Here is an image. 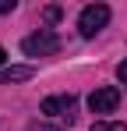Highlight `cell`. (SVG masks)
<instances>
[{
	"instance_id": "cell-1",
	"label": "cell",
	"mask_w": 127,
	"mask_h": 131,
	"mask_svg": "<svg viewBox=\"0 0 127 131\" xmlns=\"http://www.w3.org/2000/svg\"><path fill=\"white\" fill-rule=\"evenodd\" d=\"M21 50H25L28 57H49V53H57V50H60V39H57V32L39 28V32H32V36H25V39H21Z\"/></svg>"
},
{
	"instance_id": "cell-2",
	"label": "cell",
	"mask_w": 127,
	"mask_h": 131,
	"mask_svg": "<svg viewBox=\"0 0 127 131\" xmlns=\"http://www.w3.org/2000/svg\"><path fill=\"white\" fill-rule=\"evenodd\" d=\"M106 21H109V7L106 4H88L81 11V18H78V28H81L85 39H92L99 28H106Z\"/></svg>"
},
{
	"instance_id": "cell-3",
	"label": "cell",
	"mask_w": 127,
	"mask_h": 131,
	"mask_svg": "<svg viewBox=\"0 0 127 131\" xmlns=\"http://www.w3.org/2000/svg\"><path fill=\"white\" fill-rule=\"evenodd\" d=\"M39 110L46 113V117H60V121H74V96L67 92V96H49V99H42Z\"/></svg>"
},
{
	"instance_id": "cell-4",
	"label": "cell",
	"mask_w": 127,
	"mask_h": 131,
	"mask_svg": "<svg viewBox=\"0 0 127 131\" xmlns=\"http://www.w3.org/2000/svg\"><path fill=\"white\" fill-rule=\"evenodd\" d=\"M117 103H120V89H113V85H103L88 96V110L92 113H113Z\"/></svg>"
},
{
	"instance_id": "cell-5",
	"label": "cell",
	"mask_w": 127,
	"mask_h": 131,
	"mask_svg": "<svg viewBox=\"0 0 127 131\" xmlns=\"http://www.w3.org/2000/svg\"><path fill=\"white\" fill-rule=\"evenodd\" d=\"M32 74H35V71H32L28 64H18V67H4V71H0V85H7V82H28Z\"/></svg>"
},
{
	"instance_id": "cell-6",
	"label": "cell",
	"mask_w": 127,
	"mask_h": 131,
	"mask_svg": "<svg viewBox=\"0 0 127 131\" xmlns=\"http://www.w3.org/2000/svg\"><path fill=\"white\" fill-rule=\"evenodd\" d=\"M92 131H127V124H120V121H95Z\"/></svg>"
},
{
	"instance_id": "cell-7",
	"label": "cell",
	"mask_w": 127,
	"mask_h": 131,
	"mask_svg": "<svg viewBox=\"0 0 127 131\" xmlns=\"http://www.w3.org/2000/svg\"><path fill=\"white\" fill-rule=\"evenodd\" d=\"M60 14H64V11H60V7H57V4L42 11V18H46V21H49V25H53V21H60Z\"/></svg>"
},
{
	"instance_id": "cell-8",
	"label": "cell",
	"mask_w": 127,
	"mask_h": 131,
	"mask_svg": "<svg viewBox=\"0 0 127 131\" xmlns=\"http://www.w3.org/2000/svg\"><path fill=\"white\" fill-rule=\"evenodd\" d=\"M117 78H120V82H124V85H127V57H124V60H120V64H117Z\"/></svg>"
},
{
	"instance_id": "cell-9",
	"label": "cell",
	"mask_w": 127,
	"mask_h": 131,
	"mask_svg": "<svg viewBox=\"0 0 127 131\" xmlns=\"http://www.w3.org/2000/svg\"><path fill=\"white\" fill-rule=\"evenodd\" d=\"M7 11H14V0H0V14H7Z\"/></svg>"
},
{
	"instance_id": "cell-10",
	"label": "cell",
	"mask_w": 127,
	"mask_h": 131,
	"mask_svg": "<svg viewBox=\"0 0 127 131\" xmlns=\"http://www.w3.org/2000/svg\"><path fill=\"white\" fill-rule=\"evenodd\" d=\"M4 57H7V53H4V46H0V64H4Z\"/></svg>"
}]
</instances>
